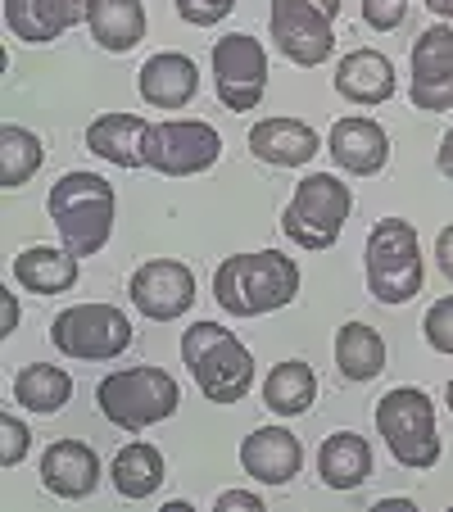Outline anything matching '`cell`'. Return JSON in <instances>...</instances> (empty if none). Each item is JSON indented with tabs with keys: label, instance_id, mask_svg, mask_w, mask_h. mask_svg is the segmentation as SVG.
Wrapping results in <instances>:
<instances>
[{
	"label": "cell",
	"instance_id": "14",
	"mask_svg": "<svg viewBox=\"0 0 453 512\" xmlns=\"http://www.w3.org/2000/svg\"><path fill=\"white\" fill-rule=\"evenodd\" d=\"M327 155L336 159L340 173L376 177L381 168L390 164V136H386V127L376 123V118L349 114V118H336V123H331Z\"/></svg>",
	"mask_w": 453,
	"mask_h": 512
},
{
	"label": "cell",
	"instance_id": "15",
	"mask_svg": "<svg viewBox=\"0 0 453 512\" xmlns=\"http://www.w3.org/2000/svg\"><path fill=\"white\" fill-rule=\"evenodd\" d=\"M241 467L245 476H254L263 485H290L299 476V467H304V445L286 426H259V431L245 435Z\"/></svg>",
	"mask_w": 453,
	"mask_h": 512
},
{
	"label": "cell",
	"instance_id": "16",
	"mask_svg": "<svg viewBox=\"0 0 453 512\" xmlns=\"http://www.w3.org/2000/svg\"><path fill=\"white\" fill-rule=\"evenodd\" d=\"M136 87H141V100L150 109H186L200 91V68L182 50H159L141 64Z\"/></svg>",
	"mask_w": 453,
	"mask_h": 512
},
{
	"label": "cell",
	"instance_id": "11",
	"mask_svg": "<svg viewBox=\"0 0 453 512\" xmlns=\"http://www.w3.org/2000/svg\"><path fill=\"white\" fill-rule=\"evenodd\" d=\"M222 159V136L218 127L200 123V118H164L150 123L145 136V168H155L164 177H200Z\"/></svg>",
	"mask_w": 453,
	"mask_h": 512
},
{
	"label": "cell",
	"instance_id": "10",
	"mask_svg": "<svg viewBox=\"0 0 453 512\" xmlns=\"http://www.w3.org/2000/svg\"><path fill=\"white\" fill-rule=\"evenodd\" d=\"M209 68L222 109H232V114L259 109L263 91H268V50H263V41H254L250 32H227V37L213 41Z\"/></svg>",
	"mask_w": 453,
	"mask_h": 512
},
{
	"label": "cell",
	"instance_id": "39",
	"mask_svg": "<svg viewBox=\"0 0 453 512\" xmlns=\"http://www.w3.org/2000/svg\"><path fill=\"white\" fill-rule=\"evenodd\" d=\"M390 508H413V499H381L376 512H390Z\"/></svg>",
	"mask_w": 453,
	"mask_h": 512
},
{
	"label": "cell",
	"instance_id": "36",
	"mask_svg": "<svg viewBox=\"0 0 453 512\" xmlns=\"http://www.w3.org/2000/svg\"><path fill=\"white\" fill-rule=\"evenodd\" d=\"M0 309H5V322H0V336H10L19 327V300H14L10 290H0Z\"/></svg>",
	"mask_w": 453,
	"mask_h": 512
},
{
	"label": "cell",
	"instance_id": "38",
	"mask_svg": "<svg viewBox=\"0 0 453 512\" xmlns=\"http://www.w3.org/2000/svg\"><path fill=\"white\" fill-rule=\"evenodd\" d=\"M426 10L440 14V19H453V0H426Z\"/></svg>",
	"mask_w": 453,
	"mask_h": 512
},
{
	"label": "cell",
	"instance_id": "4",
	"mask_svg": "<svg viewBox=\"0 0 453 512\" xmlns=\"http://www.w3.org/2000/svg\"><path fill=\"white\" fill-rule=\"evenodd\" d=\"M363 272H367V295L376 304H408L413 295H422L426 263H422L417 227L408 218H381L367 232Z\"/></svg>",
	"mask_w": 453,
	"mask_h": 512
},
{
	"label": "cell",
	"instance_id": "6",
	"mask_svg": "<svg viewBox=\"0 0 453 512\" xmlns=\"http://www.w3.org/2000/svg\"><path fill=\"white\" fill-rule=\"evenodd\" d=\"M376 435L386 440L390 458L408 472H426L440 463V431H435V404L426 390L395 386L376 399Z\"/></svg>",
	"mask_w": 453,
	"mask_h": 512
},
{
	"label": "cell",
	"instance_id": "2",
	"mask_svg": "<svg viewBox=\"0 0 453 512\" xmlns=\"http://www.w3.org/2000/svg\"><path fill=\"white\" fill-rule=\"evenodd\" d=\"M114 209L118 195L100 173H64L46 195V213L55 223L59 241L68 254L91 259L114 236Z\"/></svg>",
	"mask_w": 453,
	"mask_h": 512
},
{
	"label": "cell",
	"instance_id": "8",
	"mask_svg": "<svg viewBox=\"0 0 453 512\" xmlns=\"http://www.w3.org/2000/svg\"><path fill=\"white\" fill-rule=\"evenodd\" d=\"M336 14L340 0H272L268 32L290 64L318 68L336 55Z\"/></svg>",
	"mask_w": 453,
	"mask_h": 512
},
{
	"label": "cell",
	"instance_id": "19",
	"mask_svg": "<svg viewBox=\"0 0 453 512\" xmlns=\"http://www.w3.org/2000/svg\"><path fill=\"white\" fill-rule=\"evenodd\" d=\"M250 155L272 168H304L318 155V132L304 118H259L250 127Z\"/></svg>",
	"mask_w": 453,
	"mask_h": 512
},
{
	"label": "cell",
	"instance_id": "22",
	"mask_svg": "<svg viewBox=\"0 0 453 512\" xmlns=\"http://www.w3.org/2000/svg\"><path fill=\"white\" fill-rule=\"evenodd\" d=\"M14 281L32 295H64L78 286V254H68L64 245H28L14 254Z\"/></svg>",
	"mask_w": 453,
	"mask_h": 512
},
{
	"label": "cell",
	"instance_id": "30",
	"mask_svg": "<svg viewBox=\"0 0 453 512\" xmlns=\"http://www.w3.org/2000/svg\"><path fill=\"white\" fill-rule=\"evenodd\" d=\"M422 331L435 354H453V295H444V300H435L431 309H426Z\"/></svg>",
	"mask_w": 453,
	"mask_h": 512
},
{
	"label": "cell",
	"instance_id": "9",
	"mask_svg": "<svg viewBox=\"0 0 453 512\" xmlns=\"http://www.w3.org/2000/svg\"><path fill=\"white\" fill-rule=\"evenodd\" d=\"M50 345L64 358L82 363H109L132 345V318L114 304H68L50 322Z\"/></svg>",
	"mask_w": 453,
	"mask_h": 512
},
{
	"label": "cell",
	"instance_id": "5",
	"mask_svg": "<svg viewBox=\"0 0 453 512\" xmlns=\"http://www.w3.org/2000/svg\"><path fill=\"white\" fill-rule=\"evenodd\" d=\"M177 404H182V386L164 368H114L96 386L100 417L127 435L168 422L177 413Z\"/></svg>",
	"mask_w": 453,
	"mask_h": 512
},
{
	"label": "cell",
	"instance_id": "28",
	"mask_svg": "<svg viewBox=\"0 0 453 512\" xmlns=\"http://www.w3.org/2000/svg\"><path fill=\"white\" fill-rule=\"evenodd\" d=\"M73 399V377L64 368H50V363H28V368L14 377V404H23L28 413L50 417Z\"/></svg>",
	"mask_w": 453,
	"mask_h": 512
},
{
	"label": "cell",
	"instance_id": "12",
	"mask_svg": "<svg viewBox=\"0 0 453 512\" xmlns=\"http://www.w3.org/2000/svg\"><path fill=\"white\" fill-rule=\"evenodd\" d=\"M136 313L150 322H177L195 304V272L182 259H145L127 281Z\"/></svg>",
	"mask_w": 453,
	"mask_h": 512
},
{
	"label": "cell",
	"instance_id": "21",
	"mask_svg": "<svg viewBox=\"0 0 453 512\" xmlns=\"http://www.w3.org/2000/svg\"><path fill=\"white\" fill-rule=\"evenodd\" d=\"M145 136H150V118L100 114L87 127V150L114 168H145Z\"/></svg>",
	"mask_w": 453,
	"mask_h": 512
},
{
	"label": "cell",
	"instance_id": "20",
	"mask_svg": "<svg viewBox=\"0 0 453 512\" xmlns=\"http://www.w3.org/2000/svg\"><path fill=\"white\" fill-rule=\"evenodd\" d=\"M336 91L349 100V105H386L395 96V64L390 55L372 46H358L354 55H345L336 64Z\"/></svg>",
	"mask_w": 453,
	"mask_h": 512
},
{
	"label": "cell",
	"instance_id": "23",
	"mask_svg": "<svg viewBox=\"0 0 453 512\" xmlns=\"http://www.w3.org/2000/svg\"><path fill=\"white\" fill-rule=\"evenodd\" d=\"M318 476L331 490H358L372 476V445L358 431H336L318 449Z\"/></svg>",
	"mask_w": 453,
	"mask_h": 512
},
{
	"label": "cell",
	"instance_id": "34",
	"mask_svg": "<svg viewBox=\"0 0 453 512\" xmlns=\"http://www.w3.org/2000/svg\"><path fill=\"white\" fill-rule=\"evenodd\" d=\"M218 512H236V508H245V512H263V499L259 494H250V490H227V494H218V503H213Z\"/></svg>",
	"mask_w": 453,
	"mask_h": 512
},
{
	"label": "cell",
	"instance_id": "24",
	"mask_svg": "<svg viewBox=\"0 0 453 512\" xmlns=\"http://www.w3.org/2000/svg\"><path fill=\"white\" fill-rule=\"evenodd\" d=\"M87 28L100 50L127 55V50L145 37V5L141 0H91Z\"/></svg>",
	"mask_w": 453,
	"mask_h": 512
},
{
	"label": "cell",
	"instance_id": "40",
	"mask_svg": "<svg viewBox=\"0 0 453 512\" xmlns=\"http://www.w3.org/2000/svg\"><path fill=\"white\" fill-rule=\"evenodd\" d=\"M444 404L453 408V377H449V386H444Z\"/></svg>",
	"mask_w": 453,
	"mask_h": 512
},
{
	"label": "cell",
	"instance_id": "33",
	"mask_svg": "<svg viewBox=\"0 0 453 512\" xmlns=\"http://www.w3.org/2000/svg\"><path fill=\"white\" fill-rule=\"evenodd\" d=\"M408 14V0H363V23L376 32H395Z\"/></svg>",
	"mask_w": 453,
	"mask_h": 512
},
{
	"label": "cell",
	"instance_id": "25",
	"mask_svg": "<svg viewBox=\"0 0 453 512\" xmlns=\"http://www.w3.org/2000/svg\"><path fill=\"white\" fill-rule=\"evenodd\" d=\"M164 476H168L164 454H159L155 445H145V440H127V445L114 454V463H109V481H114V490L132 503L150 499V494L164 485Z\"/></svg>",
	"mask_w": 453,
	"mask_h": 512
},
{
	"label": "cell",
	"instance_id": "32",
	"mask_svg": "<svg viewBox=\"0 0 453 512\" xmlns=\"http://www.w3.org/2000/svg\"><path fill=\"white\" fill-rule=\"evenodd\" d=\"M0 435H5V449H0V467H19L23 458H28V449H32L28 422H23V417H14V413H5V417H0Z\"/></svg>",
	"mask_w": 453,
	"mask_h": 512
},
{
	"label": "cell",
	"instance_id": "26",
	"mask_svg": "<svg viewBox=\"0 0 453 512\" xmlns=\"http://www.w3.org/2000/svg\"><path fill=\"white\" fill-rule=\"evenodd\" d=\"M336 368L354 386L381 377V368H386V340H381V331L367 327V322H345L336 331Z\"/></svg>",
	"mask_w": 453,
	"mask_h": 512
},
{
	"label": "cell",
	"instance_id": "7",
	"mask_svg": "<svg viewBox=\"0 0 453 512\" xmlns=\"http://www.w3.org/2000/svg\"><path fill=\"white\" fill-rule=\"evenodd\" d=\"M354 213V191L336 173H309L281 209V232L299 250H331Z\"/></svg>",
	"mask_w": 453,
	"mask_h": 512
},
{
	"label": "cell",
	"instance_id": "1",
	"mask_svg": "<svg viewBox=\"0 0 453 512\" xmlns=\"http://www.w3.org/2000/svg\"><path fill=\"white\" fill-rule=\"evenodd\" d=\"M299 295V263L286 259L281 250L259 254H232L213 272V300L227 318H263Z\"/></svg>",
	"mask_w": 453,
	"mask_h": 512
},
{
	"label": "cell",
	"instance_id": "3",
	"mask_svg": "<svg viewBox=\"0 0 453 512\" xmlns=\"http://www.w3.org/2000/svg\"><path fill=\"white\" fill-rule=\"evenodd\" d=\"M182 363L209 404H241L254 386V354L222 322H191L182 331Z\"/></svg>",
	"mask_w": 453,
	"mask_h": 512
},
{
	"label": "cell",
	"instance_id": "17",
	"mask_svg": "<svg viewBox=\"0 0 453 512\" xmlns=\"http://www.w3.org/2000/svg\"><path fill=\"white\" fill-rule=\"evenodd\" d=\"M87 10L91 0H5V28L28 46H46L68 28L87 23Z\"/></svg>",
	"mask_w": 453,
	"mask_h": 512
},
{
	"label": "cell",
	"instance_id": "13",
	"mask_svg": "<svg viewBox=\"0 0 453 512\" xmlns=\"http://www.w3.org/2000/svg\"><path fill=\"white\" fill-rule=\"evenodd\" d=\"M413 105L422 114H444L453 109V28L435 23L413 41Z\"/></svg>",
	"mask_w": 453,
	"mask_h": 512
},
{
	"label": "cell",
	"instance_id": "27",
	"mask_svg": "<svg viewBox=\"0 0 453 512\" xmlns=\"http://www.w3.org/2000/svg\"><path fill=\"white\" fill-rule=\"evenodd\" d=\"M313 399H318V372H313L304 358L277 363V368L268 372V381H263V404H268V413H277V417L309 413Z\"/></svg>",
	"mask_w": 453,
	"mask_h": 512
},
{
	"label": "cell",
	"instance_id": "37",
	"mask_svg": "<svg viewBox=\"0 0 453 512\" xmlns=\"http://www.w3.org/2000/svg\"><path fill=\"white\" fill-rule=\"evenodd\" d=\"M435 168H440L444 177H453V127H449V132H444L440 150H435Z\"/></svg>",
	"mask_w": 453,
	"mask_h": 512
},
{
	"label": "cell",
	"instance_id": "35",
	"mask_svg": "<svg viewBox=\"0 0 453 512\" xmlns=\"http://www.w3.org/2000/svg\"><path fill=\"white\" fill-rule=\"evenodd\" d=\"M435 263H440V272L453 281V223L435 236Z\"/></svg>",
	"mask_w": 453,
	"mask_h": 512
},
{
	"label": "cell",
	"instance_id": "18",
	"mask_svg": "<svg viewBox=\"0 0 453 512\" xmlns=\"http://www.w3.org/2000/svg\"><path fill=\"white\" fill-rule=\"evenodd\" d=\"M41 485L55 499H68V503L87 499L100 485V454L91 445H82V440H55L41 454Z\"/></svg>",
	"mask_w": 453,
	"mask_h": 512
},
{
	"label": "cell",
	"instance_id": "29",
	"mask_svg": "<svg viewBox=\"0 0 453 512\" xmlns=\"http://www.w3.org/2000/svg\"><path fill=\"white\" fill-rule=\"evenodd\" d=\"M41 164H46V145H41L37 132H28L19 123L0 127V186L5 191H19L23 182H32L41 173Z\"/></svg>",
	"mask_w": 453,
	"mask_h": 512
},
{
	"label": "cell",
	"instance_id": "31",
	"mask_svg": "<svg viewBox=\"0 0 453 512\" xmlns=\"http://www.w3.org/2000/svg\"><path fill=\"white\" fill-rule=\"evenodd\" d=\"M236 5H241V0H173L177 19L191 23V28H213V23H222Z\"/></svg>",
	"mask_w": 453,
	"mask_h": 512
}]
</instances>
